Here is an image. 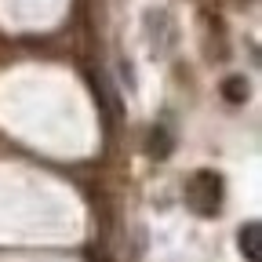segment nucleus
<instances>
[{"instance_id": "2", "label": "nucleus", "mask_w": 262, "mask_h": 262, "mask_svg": "<svg viewBox=\"0 0 262 262\" xmlns=\"http://www.w3.org/2000/svg\"><path fill=\"white\" fill-rule=\"evenodd\" d=\"M241 251L248 255V262H262V226L248 222L241 229Z\"/></svg>"}, {"instance_id": "1", "label": "nucleus", "mask_w": 262, "mask_h": 262, "mask_svg": "<svg viewBox=\"0 0 262 262\" xmlns=\"http://www.w3.org/2000/svg\"><path fill=\"white\" fill-rule=\"evenodd\" d=\"M189 186H193V189H189V204L201 211V215H215V211H219V193H222V182H219L211 171H204V175H196Z\"/></svg>"}]
</instances>
